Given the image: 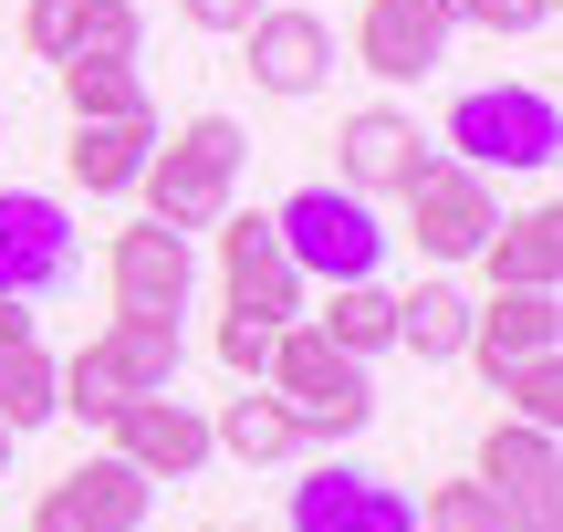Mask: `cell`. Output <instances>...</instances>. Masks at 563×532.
I'll return each instance as SVG.
<instances>
[{
	"label": "cell",
	"mask_w": 563,
	"mask_h": 532,
	"mask_svg": "<svg viewBox=\"0 0 563 532\" xmlns=\"http://www.w3.org/2000/svg\"><path fill=\"white\" fill-rule=\"evenodd\" d=\"M241 157H251V136L230 115H188L178 136H157V157H146V220L157 230H178V241H199V230H220V209H230V188H241Z\"/></svg>",
	"instance_id": "obj_1"
},
{
	"label": "cell",
	"mask_w": 563,
	"mask_h": 532,
	"mask_svg": "<svg viewBox=\"0 0 563 532\" xmlns=\"http://www.w3.org/2000/svg\"><path fill=\"white\" fill-rule=\"evenodd\" d=\"M188 282H199V251H188L178 230L136 220V230L104 241V292H115V313H167V324H178Z\"/></svg>",
	"instance_id": "obj_11"
},
{
	"label": "cell",
	"mask_w": 563,
	"mask_h": 532,
	"mask_svg": "<svg viewBox=\"0 0 563 532\" xmlns=\"http://www.w3.org/2000/svg\"><path fill=\"white\" fill-rule=\"evenodd\" d=\"M104 439H115V459H125V470H146V480L209 470V418L178 408V397H125V408L104 418Z\"/></svg>",
	"instance_id": "obj_13"
},
{
	"label": "cell",
	"mask_w": 563,
	"mask_h": 532,
	"mask_svg": "<svg viewBox=\"0 0 563 532\" xmlns=\"http://www.w3.org/2000/svg\"><path fill=\"white\" fill-rule=\"evenodd\" d=\"M125 397H136V387L104 366V345H84V355H63V366H53V418H84V429H104Z\"/></svg>",
	"instance_id": "obj_23"
},
{
	"label": "cell",
	"mask_w": 563,
	"mask_h": 532,
	"mask_svg": "<svg viewBox=\"0 0 563 532\" xmlns=\"http://www.w3.org/2000/svg\"><path fill=\"white\" fill-rule=\"evenodd\" d=\"M470 366L501 376L522 366V355H563V292H490V303H470Z\"/></svg>",
	"instance_id": "obj_16"
},
{
	"label": "cell",
	"mask_w": 563,
	"mask_h": 532,
	"mask_svg": "<svg viewBox=\"0 0 563 532\" xmlns=\"http://www.w3.org/2000/svg\"><path fill=\"white\" fill-rule=\"evenodd\" d=\"M449 32H460L449 0H365L355 11V63L376 84H428L439 53H449Z\"/></svg>",
	"instance_id": "obj_10"
},
{
	"label": "cell",
	"mask_w": 563,
	"mask_h": 532,
	"mask_svg": "<svg viewBox=\"0 0 563 532\" xmlns=\"http://www.w3.org/2000/svg\"><path fill=\"white\" fill-rule=\"evenodd\" d=\"M501 418H532V429H563V355H522V366L490 376Z\"/></svg>",
	"instance_id": "obj_27"
},
{
	"label": "cell",
	"mask_w": 563,
	"mask_h": 532,
	"mask_svg": "<svg viewBox=\"0 0 563 532\" xmlns=\"http://www.w3.org/2000/svg\"><path fill=\"white\" fill-rule=\"evenodd\" d=\"M74 282V220L42 188H0V292L11 303H42V292Z\"/></svg>",
	"instance_id": "obj_8"
},
{
	"label": "cell",
	"mask_w": 563,
	"mask_h": 532,
	"mask_svg": "<svg viewBox=\"0 0 563 532\" xmlns=\"http://www.w3.org/2000/svg\"><path fill=\"white\" fill-rule=\"evenodd\" d=\"M262 387L282 397V418H292L302 439H355L365 418H376V387H365V366H355L344 345H323V324H313V313L272 334Z\"/></svg>",
	"instance_id": "obj_3"
},
{
	"label": "cell",
	"mask_w": 563,
	"mask_h": 532,
	"mask_svg": "<svg viewBox=\"0 0 563 532\" xmlns=\"http://www.w3.org/2000/svg\"><path fill=\"white\" fill-rule=\"evenodd\" d=\"M53 84H63V104H74V115H157L136 63H53Z\"/></svg>",
	"instance_id": "obj_24"
},
{
	"label": "cell",
	"mask_w": 563,
	"mask_h": 532,
	"mask_svg": "<svg viewBox=\"0 0 563 532\" xmlns=\"http://www.w3.org/2000/svg\"><path fill=\"white\" fill-rule=\"evenodd\" d=\"M490 292H563V209H522L481 241Z\"/></svg>",
	"instance_id": "obj_18"
},
{
	"label": "cell",
	"mask_w": 563,
	"mask_h": 532,
	"mask_svg": "<svg viewBox=\"0 0 563 532\" xmlns=\"http://www.w3.org/2000/svg\"><path fill=\"white\" fill-rule=\"evenodd\" d=\"M460 345H470V292L460 282L397 292V355H418V366H460Z\"/></svg>",
	"instance_id": "obj_20"
},
{
	"label": "cell",
	"mask_w": 563,
	"mask_h": 532,
	"mask_svg": "<svg viewBox=\"0 0 563 532\" xmlns=\"http://www.w3.org/2000/svg\"><path fill=\"white\" fill-rule=\"evenodd\" d=\"M449 157L481 167V178H543V167L563 157V104L543 95V84H481V95L449 104Z\"/></svg>",
	"instance_id": "obj_2"
},
{
	"label": "cell",
	"mask_w": 563,
	"mask_h": 532,
	"mask_svg": "<svg viewBox=\"0 0 563 532\" xmlns=\"http://www.w3.org/2000/svg\"><path fill=\"white\" fill-rule=\"evenodd\" d=\"M136 42H146V11H136V0H84L63 63H136Z\"/></svg>",
	"instance_id": "obj_26"
},
{
	"label": "cell",
	"mask_w": 563,
	"mask_h": 532,
	"mask_svg": "<svg viewBox=\"0 0 563 532\" xmlns=\"http://www.w3.org/2000/svg\"><path fill=\"white\" fill-rule=\"evenodd\" d=\"M74 11H84V0H21V53H32V63H63Z\"/></svg>",
	"instance_id": "obj_30"
},
{
	"label": "cell",
	"mask_w": 563,
	"mask_h": 532,
	"mask_svg": "<svg viewBox=\"0 0 563 532\" xmlns=\"http://www.w3.org/2000/svg\"><path fill=\"white\" fill-rule=\"evenodd\" d=\"M146 491H157L146 470H125L115 450H95L32 501V532H146Z\"/></svg>",
	"instance_id": "obj_9"
},
{
	"label": "cell",
	"mask_w": 563,
	"mask_h": 532,
	"mask_svg": "<svg viewBox=\"0 0 563 532\" xmlns=\"http://www.w3.org/2000/svg\"><path fill=\"white\" fill-rule=\"evenodd\" d=\"M397 199H407V230H397V241L418 251V262H481V241L501 230L490 178H481V167H460V157H428Z\"/></svg>",
	"instance_id": "obj_5"
},
{
	"label": "cell",
	"mask_w": 563,
	"mask_h": 532,
	"mask_svg": "<svg viewBox=\"0 0 563 532\" xmlns=\"http://www.w3.org/2000/svg\"><path fill=\"white\" fill-rule=\"evenodd\" d=\"M292 532H418V501L386 470H313L292 480Z\"/></svg>",
	"instance_id": "obj_14"
},
{
	"label": "cell",
	"mask_w": 563,
	"mask_h": 532,
	"mask_svg": "<svg viewBox=\"0 0 563 532\" xmlns=\"http://www.w3.org/2000/svg\"><path fill=\"white\" fill-rule=\"evenodd\" d=\"M428 157H439V146L418 136V115H397V104H355L344 136H334V188H355V199H376V188H386V199H397Z\"/></svg>",
	"instance_id": "obj_12"
},
{
	"label": "cell",
	"mask_w": 563,
	"mask_h": 532,
	"mask_svg": "<svg viewBox=\"0 0 563 532\" xmlns=\"http://www.w3.org/2000/svg\"><path fill=\"white\" fill-rule=\"evenodd\" d=\"M178 21H188V32H251L262 0H178Z\"/></svg>",
	"instance_id": "obj_32"
},
{
	"label": "cell",
	"mask_w": 563,
	"mask_h": 532,
	"mask_svg": "<svg viewBox=\"0 0 563 532\" xmlns=\"http://www.w3.org/2000/svg\"><path fill=\"white\" fill-rule=\"evenodd\" d=\"M418 532H511V512L481 491V480H439V491L418 501Z\"/></svg>",
	"instance_id": "obj_28"
},
{
	"label": "cell",
	"mask_w": 563,
	"mask_h": 532,
	"mask_svg": "<svg viewBox=\"0 0 563 532\" xmlns=\"http://www.w3.org/2000/svg\"><path fill=\"white\" fill-rule=\"evenodd\" d=\"M272 230H282V251H292V271H302V282H323V292H334V282H376V271H386V241H397V230H386L355 188H334V178L292 188V199L272 209Z\"/></svg>",
	"instance_id": "obj_4"
},
{
	"label": "cell",
	"mask_w": 563,
	"mask_h": 532,
	"mask_svg": "<svg viewBox=\"0 0 563 532\" xmlns=\"http://www.w3.org/2000/svg\"><path fill=\"white\" fill-rule=\"evenodd\" d=\"M251 84L262 95H323V74H334V32H323V11H272L262 0V21H251Z\"/></svg>",
	"instance_id": "obj_15"
},
{
	"label": "cell",
	"mask_w": 563,
	"mask_h": 532,
	"mask_svg": "<svg viewBox=\"0 0 563 532\" xmlns=\"http://www.w3.org/2000/svg\"><path fill=\"white\" fill-rule=\"evenodd\" d=\"M146 157H157V115H74V146H63L84 199H125L146 178Z\"/></svg>",
	"instance_id": "obj_17"
},
{
	"label": "cell",
	"mask_w": 563,
	"mask_h": 532,
	"mask_svg": "<svg viewBox=\"0 0 563 532\" xmlns=\"http://www.w3.org/2000/svg\"><path fill=\"white\" fill-rule=\"evenodd\" d=\"M0 470H11V429H0Z\"/></svg>",
	"instance_id": "obj_33"
},
{
	"label": "cell",
	"mask_w": 563,
	"mask_h": 532,
	"mask_svg": "<svg viewBox=\"0 0 563 532\" xmlns=\"http://www.w3.org/2000/svg\"><path fill=\"white\" fill-rule=\"evenodd\" d=\"M460 21H481V32H543L553 0H449Z\"/></svg>",
	"instance_id": "obj_31"
},
{
	"label": "cell",
	"mask_w": 563,
	"mask_h": 532,
	"mask_svg": "<svg viewBox=\"0 0 563 532\" xmlns=\"http://www.w3.org/2000/svg\"><path fill=\"white\" fill-rule=\"evenodd\" d=\"M95 345H104V366H115L136 397H167V387H178V324H167V313H104Z\"/></svg>",
	"instance_id": "obj_19"
},
{
	"label": "cell",
	"mask_w": 563,
	"mask_h": 532,
	"mask_svg": "<svg viewBox=\"0 0 563 532\" xmlns=\"http://www.w3.org/2000/svg\"><path fill=\"white\" fill-rule=\"evenodd\" d=\"M220 292H230V313H251V324H302V303H313V282L292 271V251H282V230L262 220V209H220Z\"/></svg>",
	"instance_id": "obj_6"
},
{
	"label": "cell",
	"mask_w": 563,
	"mask_h": 532,
	"mask_svg": "<svg viewBox=\"0 0 563 532\" xmlns=\"http://www.w3.org/2000/svg\"><path fill=\"white\" fill-rule=\"evenodd\" d=\"M53 418V355H42V334H21V345H0V429H42Z\"/></svg>",
	"instance_id": "obj_25"
},
{
	"label": "cell",
	"mask_w": 563,
	"mask_h": 532,
	"mask_svg": "<svg viewBox=\"0 0 563 532\" xmlns=\"http://www.w3.org/2000/svg\"><path fill=\"white\" fill-rule=\"evenodd\" d=\"M470 480L511 512V532H563V439L553 429H532V418H490L481 470H470Z\"/></svg>",
	"instance_id": "obj_7"
},
{
	"label": "cell",
	"mask_w": 563,
	"mask_h": 532,
	"mask_svg": "<svg viewBox=\"0 0 563 532\" xmlns=\"http://www.w3.org/2000/svg\"><path fill=\"white\" fill-rule=\"evenodd\" d=\"M292 439H302V429L282 418V397H272V387H241L220 418H209V450H230V459H282Z\"/></svg>",
	"instance_id": "obj_22"
},
{
	"label": "cell",
	"mask_w": 563,
	"mask_h": 532,
	"mask_svg": "<svg viewBox=\"0 0 563 532\" xmlns=\"http://www.w3.org/2000/svg\"><path fill=\"white\" fill-rule=\"evenodd\" d=\"M313 324H323V345H344L365 366V355L397 345V292H386V282H334V303H323Z\"/></svg>",
	"instance_id": "obj_21"
},
{
	"label": "cell",
	"mask_w": 563,
	"mask_h": 532,
	"mask_svg": "<svg viewBox=\"0 0 563 532\" xmlns=\"http://www.w3.org/2000/svg\"><path fill=\"white\" fill-rule=\"evenodd\" d=\"M209 345H220V366L241 376V387H262V366H272V324H251V313H220V334H209Z\"/></svg>",
	"instance_id": "obj_29"
},
{
	"label": "cell",
	"mask_w": 563,
	"mask_h": 532,
	"mask_svg": "<svg viewBox=\"0 0 563 532\" xmlns=\"http://www.w3.org/2000/svg\"><path fill=\"white\" fill-rule=\"evenodd\" d=\"M209 532H241V522H209Z\"/></svg>",
	"instance_id": "obj_34"
}]
</instances>
